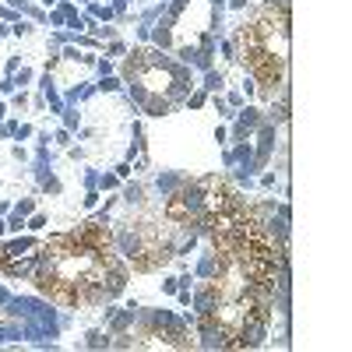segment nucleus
<instances>
[{
	"label": "nucleus",
	"mask_w": 352,
	"mask_h": 352,
	"mask_svg": "<svg viewBox=\"0 0 352 352\" xmlns=\"http://www.w3.org/2000/svg\"><path fill=\"white\" fill-rule=\"evenodd\" d=\"M124 268L116 264L113 236L99 222L78 226L67 236H53L39 254L36 282L64 307L102 303L124 289Z\"/></svg>",
	"instance_id": "1"
},
{
	"label": "nucleus",
	"mask_w": 352,
	"mask_h": 352,
	"mask_svg": "<svg viewBox=\"0 0 352 352\" xmlns=\"http://www.w3.org/2000/svg\"><path fill=\"white\" fill-rule=\"evenodd\" d=\"M243 64L254 71V78L264 85V92L282 85L285 60H289V4L278 0V8H268L261 18H254L236 36Z\"/></svg>",
	"instance_id": "2"
},
{
	"label": "nucleus",
	"mask_w": 352,
	"mask_h": 352,
	"mask_svg": "<svg viewBox=\"0 0 352 352\" xmlns=\"http://www.w3.org/2000/svg\"><path fill=\"white\" fill-rule=\"evenodd\" d=\"M236 201H240V194L229 187V180H222V176H201V180L187 184L180 194H173L166 201V219L184 229H201L208 219H215L219 212H226Z\"/></svg>",
	"instance_id": "3"
}]
</instances>
